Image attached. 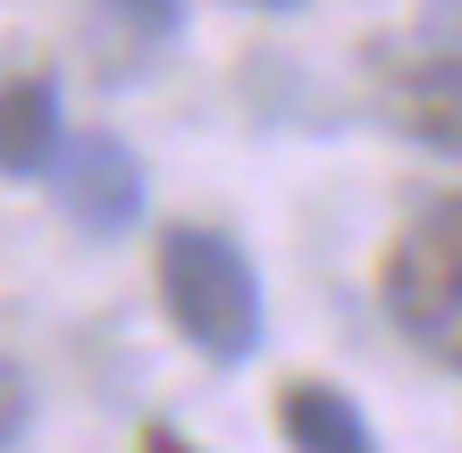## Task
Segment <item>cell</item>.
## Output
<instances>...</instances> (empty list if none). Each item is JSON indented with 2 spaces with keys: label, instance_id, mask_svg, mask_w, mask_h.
<instances>
[{
  "label": "cell",
  "instance_id": "obj_4",
  "mask_svg": "<svg viewBox=\"0 0 462 453\" xmlns=\"http://www.w3.org/2000/svg\"><path fill=\"white\" fill-rule=\"evenodd\" d=\"M395 126L420 135L429 151L462 159V50H429L420 68L395 76Z\"/></svg>",
  "mask_w": 462,
  "mask_h": 453
},
{
  "label": "cell",
  "instance_id": "obj_2",
  "mask_svg": "<svg viewBox=\"0 0 462 453\" xmlns=\"http://www.w3.org/2000/svg\"><path fill=\"white\" fill-rule=\"evenodd\" d=\"M378 294H387V319L420 344L429 361L462 369V194L429 202L420 219L387 244Z\"/></svg>",
  "mask_w": 462,
  "mask_h": 453
},
{
  "label": "cell",
  "instance_id": "obj_1",
  "mask_svg": "<svg viewBox=\"0 0 462 453\" xmlns=\"http://www.w3.org/2000/svg\"><path fill=\"white\" fill-rule=\"evenodd\" d=\"M152 269H160V303H169L185 344H202L210 361H244L261 344V285H253V260H244L227 235L169 227L160 252H152Z\"/></svg>",
  "mask_w": 462,
  "mask_h": 453
},
{
  "label": "cell",
  "instance_id": "obj_10",
  "mask_svg": "<svg viewBox=\"0 0 462 453\" xmlns=\"http://www.w3.org/2000/svg\"><path fill=\"white\" fill-rule=\"evenodd\" d=\"M143 453H202V445H185L177 429H143Z\"/></svg>",
  "mask_w": 462,
  "mask_h": 453
},
{
  "label": "cell",
  "instance_id": "obj_7",
  "mask_svg": "<svg viewBox=\"0 0 462 453\" xmlns=\"http://www.w3.org/2000/svg\"><path fill=\"white\" fill-rule=\"evenodd\" d=\"M118 17L134 25V34H169V25L185 17V0H118Z\"/></svg>",
  "mask_w": 462,
  "mask_h": 453
},
{
  "label": "cell",
  "instance_id": "obj_3",
  "mask_svg": "<svg viewBox=\"0 0 462 453\" xmlns=\"http://www.w3.org/2000/svg\"><path fill=\"white\" fill-rule=\"evenodd\" d=\"M60 210L85 235H126L134 219H143V168H134V151L118 135H76L60 151Z\"/></svg>",
  "mask_w": 462,
  "mask_h": 453
},
{
  "label": "cell",
  "instance_id": "obj_8",
  "mask_svg": "<svg viewBox=\"0 0 462 453\" xmlns=\"http://www.w3.org/2000/svg\"><path fill=\"white\" fill-rule=\"evenodd\" d=\"M17 420H25V378H17L9 361H0V445L17 437Z\"/></svg>",
  "mask_w": 462,
  "mask_h": 453
},
{
  "label": "cell",
  "instance_id": "obj_5",
  "mask_svg": "<svg viewBox=\"0 0 462 453\" xmlns=\"http://www.w3.org/2000/svg\"><path fill=\"white\" fill-rule=\"evenodd\" d=\"M60 159V93L51 76H9L0 85V177H42Z\"/></svg>",
  "mask_w": 462,
  "mask_h": 453
},
{
  "label": "cell",
  "instance_id": "obj_9",
  "mask_svg": "<svg viewBox=\"0 0 462 453\" xmlns=\"http://www.w3.org/2000/svg\"><path fill=\"white\" fill-rule=\"evenodd\" d=\"M429 34H446V42H462V0H429Z\"/></svg>",
  "mask_w": 462,
  "mask_h": 453
},
{
  "label": "cell",
  "instance_id": "obj_6",
  "mask_svg": "<svg viewBox=\"0 0 462 453\" xmlns=\"http://www.w3.org/2000/svg\"><path fill=\"white\" fill-rule=\"evenodd\" d=\"M278 429H286L294 453H378L370 429H362V412H353L337 386H319V378H294L278 394Z\"/></svg>",
  "mask_w": 462,
  "mask_h": 453
}]
</instances>
